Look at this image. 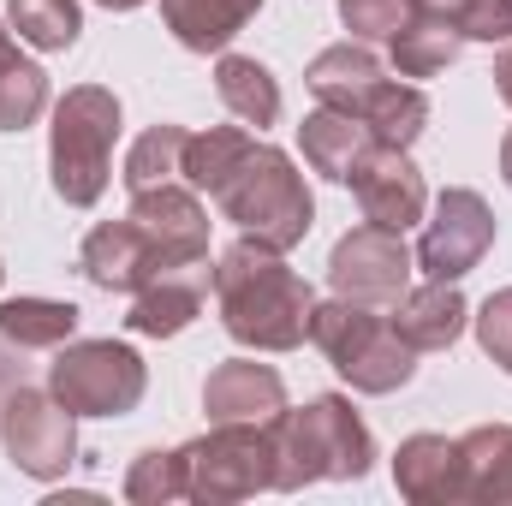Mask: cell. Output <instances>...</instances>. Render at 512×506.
<instances>
[{
    "label": "cell",
    "instance_id": "6da1fadb",
    "mask_svg": "<svg viewBox=\"0 0 512 506\" xmlns=\"http://www.w3.org/2000/svg\"><path fill=\"white\" fill-rule=\"evenodd\" d=\"M215 304H221V328L251 346V352H292L310 340V316H316V292L298 268H286V251L239 239L215 256Z\"/></svg>",
    "mask_w": 512,
    "mask_h": 506
},
{
    "label": "cell",
    "instance_id": "9c48e42d",
    "mask_svg": "<svg viewBox=\"0 0 512 506\" xmlns=\"http://www.w3.org/2000/svg\"><path fill=\"white\" fill-rule=\"evenodd\" d=\"M411 274H417V256L405 245V233L393 227H352L334 256H328V286L334 298H352V304H376L393 310L405 292H411Z\"/></svg>",
    "mask_w": 512,
    "mask_h": 506
},
{
    "label": "cell",
    "instance_id": "52a82bcc",
    "mask_svg": "<svg viewBox=\"0 0 512 506\" xmlns=\"http://www.w3.org/2000/svg\"><path fill=\"white\" fill-rule=\"evenodd\" d=\"M149 387L143 358L126 340H66L48 364V393L72 417H126Z\"/></svg>",
    "mask_w": 512,
    "mask_h": 506
},
{
    "label": "cell",
    "instance_id": "f546056e",
    "mask_svg": "<svg viewBox=\"0 0 512 506\" xmlns=\"http://www.w3.org/2000/svg\"><path fill=\"white\" fill-rule=\"evenodd\" d=\"M126 501H137V506L185 501V459H179V447H173V453L149 447V453H137V459H131V471H126Z\"/></svg>",
    "mask_w": 512,
    "mask_h": 506
},
{
    "label": "cell",
    "instance_id": "f1b7e54d",
    "mask_svg": "<svg viewBox=\"0 0 512 506\" xmlns=\"http://www.w3.org/2000/svg\"><path fill=\"white\" fill-rule=\"evenodd\" d=\"M48 114V72L30 66L18 48L0 60V131H24Z\"/></svg>",
    "mask_w": 512,
    "mask_h": 506
},
{
    "label": "cell",
    "instance_id": "ac0fdd59",
    "mask_svg": "<svg viewBox=\"0 0 512 506\" xmlns=\"http://www.w3.org/2000/svg\"><path fill=\"white\" fill-rule=\"evenodd\" d=\"M298 143H304L310 173H322V179H334V185H352V173H358L364 155L376 149V137L364 131L358 114H340V108H322V102H316V114H304Z\"/></svg>",
    "mask_w": 512,
    "mask_h": 506
},
{
    "label": "cell",
    "instance_id": "603a6c76",
    "mask_svg": "<svg viewBox=\"0 0 512 506\" xmlns=\"http://www.w3.org/2000/svg\"><path fill=\"white\" fill-rule=\"evenodd\" d=\"M215 96L227 102V114L239 120V126H274L280 120V84H274V72L251 60V54H221L215 60Z\"/></svg>",
    "mask_w": 512,
    "mask_h": 506
},
{
    "label": "cell",
    "instance_id": "ba28073f",
    "mask_svg": "<svg viewBox=\"0 0 512 506\" xmlns=\"http://www.w3.org/2000/svg\"><path fill=\"white\" fill-rule=\"evenodd\" d=\"M0 447L6 459L36 477V483H60L78 465V417L48 393V387H12L0 405Z\"/></svg>",
    "mask_w": 512,
    "mask_h": 506
},
{
    "label": "cell",
    "instance_id": "3957f363",
    "mask_svg": "<svg viewBox=\"0 0 512 506\" xmlns=\"http://www.w3.org/2000/svg\"><path fill=\"white\" fill-rule=\"evenodd\" d=\"M215 209H221L245 239H262V245H274V251L304 245V233H310V221H316V203H310L304 173L292 167L286 149H274V143H262V137L245 149V161L221 179Z\"/></svg>",
    "mask_w": 512,
    "mask_h": 506
},
{
    "label": "cell",
    "instance_id": "d6986e66",
    "mask_svg": "<svg viewBox=\"0 0 512 506\" xmlns=\"http://www.w3.org/2000/svg\"><path fill=\"white\" fill-rule=\"evenodd\" d=\"M382 78H387L382 60H376L364 42H334V48H322V54L310 60V72H304L310 96H316L322 108H340V114H358Z\"/></svg>",
    "mask_w": 512,
    "mask_h": 506
},
{
    "label": "cell",
    "instance_id": "7402d4cb",
    "mask_svg": "<svg viewBox=\"0 0 512 506\" xmlns=\"http://www.w3.org/2000/svg\"><path fill=\"white\" fill-rule=\"evenodd\" d=\"M459 459H465V501L512 506V423H477L471 435H459Z\"/></svg>",
    "mask_w": 512,
    "mask_h": 506
},
{
    "label": "cell",
    "instance_id": "d590c367",
    "mask_svg": "<svg viewBox=\"0 0 512 506\" xmlns=\"http://www.w3.org/2000/svg\"><path fill=\"white\" fill-rule=\"evenodd\" d=\"M96 6H108V12H131V6H143V0H96Z\"/></svg>",
    "mask_w": 512,
    "mask_h": 506
},
{
    "label": "cell",
    "instance_id": "44dd1931",
    "mask_svg": "<svg viewBox=\"0 0 512 506\" xmlns=\"http://www.w3.org/2000/svg\"><path fill=\"white\" fill-rule=\"evenodd\" d=\"M0 340L12 352H60L78 340V304L66 298H0Z\"/></svg>",
    "mask_w": 512,
    "mask_h": 506
},
{
    "label": "cell",
    "instance_id": "277c9868",
    "mask_svg": "<svg viewBox=\"0 0 512 506\" xmlns=\"http://www.w3.org/2000/svg\"><path fill=\"white\" fill-rule=\"evenodd\" d=\"M114 143H120V96L102 84H78L54 102V126H48V167H54V191L72 209L102 203L108 179H114Z\"/></svg>",
    "mask_w": 512,
    "mask_h": 506
},
{
    "label": "cell",
    "instance_id": "ffe728a7",
    "mask_svg": "<svg viewBox=\"0 0 512 506\" xmlns=\"http://www.w3.org/2000/svg\"><path fill=\"white\" fill-rule=\"evenodd\" d=\"M262 12V0H161V18L179 48L191 54H227V42Z\"/></svg>",
    "mask_w": 512,
    "mask_h": 506
},
{
    "label": "cell",
    "instance_id": "d6a6232c",
    "mask_svg": "<svg viewBox=\"0 0 512 506\" xmlns=\"http://www.w3.org/2000/svg\"><path fill=\"white\" fill-rule=\"evenodd\" d=\"M495 96L512 108V48H501V60H495Z\"/></svg>",
    "mask_w": 512,
    "mask_h": 506
},
{
    "label": "cell",
    "instance_id": "2e32d148",
    "mask_svg": "<svg viewBox=\"0 0 512 506\" xmlns=\"http://www.w3.org/2000/svg\"><path fill=\"white\" fill-rule=\"evenodd\" d=\"M387 316H393L399 340H405L417 358H423V352H447V346L471 328V304H465L459 280H423V286H411Z\"/></svg>",
    "mask_w": 512,
    "mask_h": 506
},
{
    "label": "cell",
    "instance_id": "836d02e7",
    "mask_svg": "<svg viewBox=\"0 0 512 506\" xmlns=\"http://www.w3.org/2000/svg\"><path fill=\"white\" fill-rule=\"evenodd\" d=\"M12 387H18V364H12V352H6V340H0V405H6Z\"/></svg>",
    "mask_w": 512,
    "mask_h": 506
},
{
    "label": "cell",
    "instance_id": "74e56055",
    "mask_svg": "<svg viewBox=\"0 0 512 506\" xmlns=\"http://www.w3.org/2000/svg\"><path fill=\"white\" fill-rule=\"evenodd\" d=\"M0 280H6V268H0Z\"/></svg>",
    "mask_w": 512,
    "mask_h": 506
},
{
    "label": "cell",
    "instance_id": "8d00e7d4",
    "mask_svg": "<svg viewBox=\"0 0 512 506\" xmlns=\"http://www.w3.org/2000/svg\"><path fill=\"white\" fill-rule=\"evenodd\" d=\"M12 48H18V42H12V30H0V60H6Z\"/></svg>",
    "mask_w": 512,
    "mask_h": 506
},
{
    "label": "cell",
    "instance_id": "cb8c5ba5",
    "mask_svg": "<svg viewBox=\"0 0 512 506\" xmlns=\"http://www.w3.org/2000/svg\"><path fill=\"white\" fill-rule=\"evenodd\" d=\"M358 120L364 131L387 143V149H411L423 126H429V96H423V84H411V78H382L376 90H370V102L358 108Z\"/></svg>",
    "mask_w": 512,
    "mask_h": 506
},
{
    "label": "cell",
    "instance_id": "4dcf8cb0",
    "mask_svg": "<svg viewBox=\"0 0 512 506\" xmlns=\"http://www.w3.org/2000/svg\"><path fill=\"white\" fill-rule=\"evenodd\" d=\"M411 12H417L411 0H340V24H346L358 42H393Z\"/></svg>",
    "mask_w": 512,
    "mask_h": 506
},
{
    "label": "cell",
    "instance_id": "d4e9b609",
    "mask_svg": "<svg viewBox=\"0 0 512 506\" xmlns=\"http://www.w3.org/2000/svg\"><path fill=\"white\" fill-rule=\"evenodd\" d=\"M459 48H465V36L447 24V18H429V12H411L405 18V30L393 36V72L399 78H441L453 60H459Z\"/></svg>",
    "mask_w": 512,
    "mask_h": 506
},
{
    "label": "cell",
    "instance_id": "5bb4252c",
    "mask_svg": "<svg viewBox=\"0 0 512 506\" xmlns=\"http://www.w3.org/2000/svg\"><path fill=\"white\" fill-rule=\"evenodd\" d=\"M209 286H215V268H209V262H191V268H167V274H155L149 286L131 292L126 328L131 334H143V340H173V334H185V328L203 316Z\"/></svg>",
    "mask_w": 512,
    "mask_h": 506
},
{
    "label": "cell",
    "instance_id": "83f0119b",
    "mask_svg": "<svg viewBox=\"0 0 512 506\" xmlns=\"http://www.w3.org/2000/svg\"><path fill=\"white\" fill-rule=\"evenodd\" d=\"M185 126H149L137 143H131L126 155V191H149V185H167V179H179L185 173Z\"/></svg>",
    "mask_w": 512,
    "mask_h": 506
},
{
    "label": "cell",
    "instance_id": "4fadbf2b",
    "mask_svg": "<svg viewBox=\"0 0 512 506\" xmlns=\"http://www.w3.org/2000/svg\"><path fill=\"white\" fill-rule=\"evenodd\" d=\"M78 268H84V280L102 286V292H137V286H149L155 274H167L155 239H149L131 215L90 227V239H84V251H78Z\"/></svg>",
    "mask_w": 512,
    "mask_h": 506
},
{
    "label": "cell",
    "instance_id": "7a4b0ae2",
    "mask_svg": "<svg viewBox=\"0 0 512 506\" xmlns=\"http://www.w3.org/2000/svg\"><path fill=\"white\" fill-rule=\"evenodd\" d=\"M274 489L298 495L310 483H358L376 465V435L352 411V399L322 393L298 411H274Z\"/></svg>",
    "mask_w": 512,
    "mask_h": 506
},
{
    "label": "cell",
    "instance_id": "8992f818",
    "mask_svg": "<svg viewBox=\"0 0 512 506\" xmlns=\"http://www.w3.org/2000/svg\"><path fill=\"white\" fill-rule=\"evenodd\" d=\"M185 501L233 506L274 489V429L268 423H209V435L179 447Z\"/></svg>",
    "mask_w": 512,
    "mask_h": 506
},
{
    "label": "cell",
    "instance_id": "1f68e13d",
    "mask_svg": "<svg viewBox=\"0 0 512 506\" xmlns=\"http://www.w3.org/2000/svg\"><path fill=\"white\" fill-rule=\"evenodd\" d=\"M471 328H477V346L512 376V286L483 298V310L471 316Z\"/></svg>",
    "mask_w": 512,
    "mask_h": 506
},
{
    "label": "cell",
    "instance_id": "9a60e30c",
    "mask_svg": "<svg viewBox=\"0 0 512 506\" xmlns=\"http://www.w3.org/2000/svg\"><path fill=\"white\" fill-rule=\"evenodd\" d=\"M203 411L209 423H268L274 411H286V381L274 364L227 358L203 381Z\"/></svg>",
    "mask_w": 512,
    "mask_h": 506
},
{
    "label": "cell",
    "instance_id": "484cf974",
    "mask_svg": "<svg viewBox=\"0 0 512 506\" xmlns=\"http://www.w3.org/2000/svg\"><path fill=\"white\" fill-rule=\"evenodd\" d=\"M256 143L251 126H209V131H191L185 137V185L191 191H203V197H215L221 191V179L245 161V149Z\"/></svg>",
    "mask_w": 512,
    "mask_h": 506
},
{
    "label": "cell",
    "instance_id": "8fae6325",
    "mask_svg": "<svg viewBox=\"0 0 512 506\" xmlns=\"http://www.w3.org/2000/svg\"><path fill=\"white\" fill-rule=\"evenodd\" d=\"M126 215L155 239V251H161L167 268L209 262V209H203V191H191L185 179H167V185L131 191Z\"/></svg>",
    "mask_w": 512,
    "mask_h": 506
},
{
    "label": "cell",
    "instance_id": "30bf717a",
    "mask_svg": "<svg viewBox=\"0 0 512 506\" xmlns=\"http://www.w3.org/2000/svg\"><path fill=\"white\" fill-rule=\"evenodd\" d=\"M495 245V209L471 191V185H453L435 197V215L423 221V239H417V274L423 280H465Z\"/></svg>",
    "mask_w": 512,
    "mask_h": 506
},
{
    "label": "cell",
    "instance_id": "5b68a950",
    "mask_svg": "<svg viewBox=\"0 0 512 506\" xmlns=\"http://www.w3.org/2000/svg\"><path fill=\"white\" fill-rule=\"evenodd\" d=\"M310 346L352 381L358 393H393L417 376V352L399 340L393 316L376 304H352V298H328L310 316Z\"/></svg>",
    "mask_w": 512,
    "mask_h": 506
},
{
    "label": "cell",
    "instance_id": "e0dca14e",
    "mask_svg": "<svg viewBox=\"0 0 512 506\" xmlns=\"http://www.w3.org/2000/svg\"><path fill=\"white\" fill-rule=\"evenodd\" d=\"M393 489L411 506H453L465 501V459L447 435H411L393 453Z\"/></svg>",
    "mask_w": 512,
    "mask_h": 506
},
{
    "label": "cell",
    "instance_id": "7c38bea8",
    "mask_svg": "<svg viewBox=\"0 0 512 506\" xmlns=\"http://www.w3.org/2000/svg\"><path fill=\"white\" fill-rule=\"evenodd\" d=\"M352 191H358L364 221H370V227H393V233H405V227L423 221V209H429L423 173L411 167L405 149H387V143H376V149L364 155V167L352 173Z\"/></svg>",
    "mask_w": 512,
    "mask_h": 506
},
{
    "label": "cell",
    "instance_id": "e575fe53",
    "mask_svg": "<svg viewBox=\"0 0 512 506\" xmlns=\"http://www.w3.org/2000/svg\"><path fill=\"white\" fill-rule=\"evenodd\" d=\"M501 179H507V191H512V131L501 137Z\"/></svg>",
    "mask_w": 512,
    "mask_h": 506
},
{
    "label": "cell",
    "instance_id": "4316f807",
    "mask_svg": "<svg viewBox=\"0 0 512 506\" xmlns=\"http://www.w3.org/2000/svg\"><path fill=\"white\" fill-rule=\"evenodd\" d=\"M6 24L18 30V42L42 48V54H66L84 30L78 0H6Z\"/></svg>",
    "mask_w": 512,
    "mask_h": 506
}]
</instances>
